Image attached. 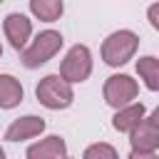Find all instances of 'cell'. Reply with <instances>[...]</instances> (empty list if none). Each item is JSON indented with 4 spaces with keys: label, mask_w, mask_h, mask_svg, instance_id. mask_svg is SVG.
<instances>
[{
    "label": "cell",
    "mask_w": 159,
    "mask_h": 159,
    "mask_svg": "<svg viewBox=\"0 0 159 159\" xmlns=\"http://www.w3.org/2000/svg\"><path fill=\"white\" fill-rule=\"evenodd\" d=\"M67 144L62 137H47L27 149V159H65Z\"/></svg>",
    "instance_id": "9"
},
{
    "label": "cell",
    "mask_w": 159,
    "mask_h": 159,
    "mask_svg": "<svg viewBox=\"0 0 159 159\" xmlns=\"http://www.w3.org/2000/svg\"><path fill=\"white\" fill-rule=\"evenodd\" d=\"M147 15H149V22H152V27H154V30H159V2L149 5Z\"/></svg>",
    "instance_id": "15"
},
{
    "label": "cell",
    "mask_w": 159,
    "mask_h": 159,
    "mask_svg": "<svg viewBox=\"0 0 159 159\" xmlns=\"http://www.w3.org/2000/svg\"><path fill=\"white\" fill-rule=\"evenodd\" d=\"M147 122H149V124H152V127H157V129H159V107H157V109H154V112H152V117H149V119H147Z\"/></svg>",
    "instance_id": "17"
},
{
    "label": "cell",
    "mask_w": 159,
    "mask_h": 159,
    "mask_svg": "<svg viewBox=\"0 0 159 159\" xmlns=\"http://www.w3.org/2000/svg\"><path fill=\"white\" fill-rule=\"evenodd\" d=\"M65 159H70V157H65Z\"/></svg>",
    "instance_id": "20"
},
{
    "label": "cell",
    "mask_w": 159,
    "mask_h": 159,
    "mask_svg": "<svg viewBox=\"0 0 159 159\" xmlns=\"http://www.w3.org/2000/svg\"><path fill=\"white\" fill-rule=\"evenodd\" d=\"M129 142H132L134 152H157L159 149V129L152 127L147 119H142L129 132Z\"/></svg>",
    "instance_id": "7"
},
{
    "label": "cell",
    "mask_w": 159,
    "mask_h": 159,
    "mask_svg": "<svg viewBox=\"0 0 159 159\" xmlns=\"http://www.w3.org/2000/svg\"><path fill=\"white\" fill-rule=\"evenodd\" d=\"M35 94H37L40 104H45L47 109H65V107H70L72 99H75L72 84L65 82L60 75H47L45 80H40Z\"/></svg>",
    "instance_id": "3"
},
{
    "label": "cell",
    "mask_w": 159,
    "mask_h": 159,
    "mask_svg": "<svg viewBox=\"0 0 159 159\" xmlns=\"http://www.w3.org/2000/svg\"><path fill=\"white\" fill-rule=\"evenodd\" d=\"M137 92H139V87L129 75H112L104 82V102L109 107H117V109L129 107L132 99L137 97Z\"/></svg>",
    "instance_id": "5"
},
{
    "label": "cell",
    "mask_w": 159,
    "mask_h": 159,
    "mask_svg": "<svg viewBox=\"0 0 159 159\" xmlns=\"http://www.w3.org/2000/svg\"><path fill=\"white\" fill-rule=\"evenodd\" d=\"M89 72H92V55H89V50L84 45H75L65 55V60L60 65V77L72 84V82H84L89 77Z\"/></svg>",
    "instance_id": "4"
},
{
    "label": "cell",
    "mask_w": 159,
    "mask_h": 159,
    "mask_svg": "<svg viewBox=\"0 0 159 159\" xmlns=\"http://www.w3.org/2000/svg\"><path fill=\"white\" fill-rule=\"evenodd\" d=\"M30 10L35 17H40L45 22H55L65 12V5H62V0H30Z\"/></svg>",
    "instance_id": "12"
},
{
    "label": "cell",
    "mask_w": 159,
    "mask_h": 159,
    "mask_svg": "<svg viewBox=\"0 0 159 159\" xmlns=\"http://www.w3.org/2000/svg\"><path fill=\"white\" fill-rule=\"evenodd\" d=\"M129 159H159L154 152H132Z\"/></svg>",
    "instance_id": "16"
},
{
    "label": "cell",
    "mask_w": 159,
    "mask_h": 159,
    "mask_svg": "<svg viewBox=\"0 0 159 159\" xmlns=\"http://www.w3.org/2000/svg\"><path fill=\"white\" fill-rule=\"evenodd\" d=\"M0 159H5V152H2V149H0Z\"/></svg>",
    "instance_id": "18"
},
{
    "label": "cell",
    "mask_w": 159,
    "mask_h": 159,
    "mask_svg": "<svg viewBox=\"0 0 159 159\" xmlns=\"http://www.w3.org/2000/svg\"><path fill=\"white\" fill-rule=\"evenodd\" d=\"M0 55H2V45H0Z\"/></svg>",
    "instance_id": "19"
},
{
    "label": "cell",
    "mask_w": 159,
    "mask_h": 159,
    "mask_svg": "<svg viewBox=\"0 0 159 159\" xmlns=\"http://www.w3.org/2000/svg\"><path fill=\"white\" fill-rule=\"evenodd\" d=\"M22 102V84L12 75H0V107L10 109Z\"/></svg>",
    "instance_id": "10"
},
{
    "label": "cell",
    "mask_w": 159,
    "mask_h": 159,
    "mask_svg": "<svg viewBox=\"0 0 159 159\" xmlns=\"http://www.w3.org/2000/svg\"><path fill=\"white\" fill-rule=\"evenodd\" d=\"M42 129H45V119L35 117V114H27V117H20V119H15V122L7 127V132H5V139H10V142L30 139V137H37Z\"/></svg>",
    "instance_id": "8"
},
{
    "label": "cell",
    "mask_w": 159,
    "mask_h": 159,
    "mask_svg": "<svg viewBox=\"0 0 159 159\" xmlns=\"http://www.w3.org/2000/svg\"><path fill=\"white\" fill-rule=\"evenodd\" d=\"M137 45H139V37L132 30H117L102 42V60L112 67H119L134 57Z\"/></svg>",
    "instance_id": "2"
},
{
    "label": "cell",
    "mask_w": 159,
    "mask_h": 159,
    "mask_svg": "<svg viewBox=\"0 0 159 159\" xmlns=\"http://www.w3.org/2000/svg\"><path fill=\"white\" fill-rule=\"evenodd\" d=\"M82 159H117V149H114L112 144L99 142V144L87 147V149H84V154H82Z\"/></svg>",
    "instance_id": "14"
},
{
    "label": "cell",
    "mask_w": 159,
    "mask_h": 159,
    "mask_svg": "<svg viewBox=\"0 0 159 159\" xmlns=\"http://www.w3.org/2000/svg\"><path fill=\"white\" fill-rule=\"evenodd\" d=\"M60 47H62V35L57 32V30H45V32H40L25 50H22V55H20V60H22V65L25 67H40V65H45L47 60H52L57 52H60Z\"/></svg>",
    "instance_id": "1"
},
{
    "label": "cell",
    "mask_w": 159,
    "mask_h": 159,
    "mask_svg": "<svg viewBox=\"0 0 159 159\" xmlns=\"http://www.w3.org/2000/svg\"><path fill=\"white\" fill-rule=\"evenodd\" d=\"M2 30H5V37L10 40V45L15 50H22L25 42L30 40V32H32V25L30 20L22 15V12H10L2 22Z\"/></svg>",
    "instance_id": "6"
},
{
    "label": "cell",
    "mask_w": 159,
    "mask_h": 159,
    "mask_svg": "<svg viewBox=\"0 0 159 159\" xmlns=\"http://www.w3.org/2000/svg\"><path fill=\"white\" fill-rule=\"evenodd\" d=\"M137 72L144 80V84L154 92H159V60L157 57H139L137 60Z\"/></svg>",
    "instance_id": "13"
},
{
    "label": "cell",
    "mask_w": 159,
    "mask_h": 159,
    "mask_svg": "<svg viewBox=\"0 0 159 159\" xmlns=\"http://www.w3.org/2000/svg\"><path fill=\"white\" fill-rule=\"evenodd\" d=\"M142 119H144V104H129V107H124L114 114L112 124H114L117 132H132Z\"/></svg>",
    "instance_id": "11"
}]
</instances>
